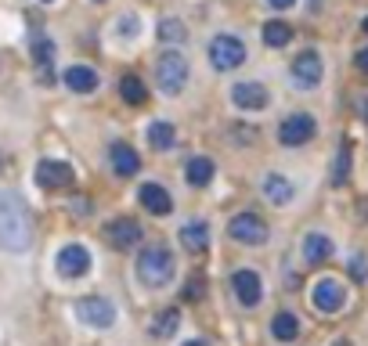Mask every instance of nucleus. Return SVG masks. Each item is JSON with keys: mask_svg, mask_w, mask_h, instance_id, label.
Listing matches in <instances>:
<instances>
[{"mask_svg": "<svg viewBox=\"0 0 368 346\" xmlns=\"http://www.w3.org/2000/svg\"><path fill=\"white\" fill-rule=\"evenodd\" d=\"M120 94H123L127 105H144V98H148V90H144V83L137 76H123L120 80Z\"/></svg>", "mask_w": 368, "mask_h": 346, "instance_id": "nucleus-23", "label": "nucleus"}, {"mask_svg": "<svg viewBox=\"0 0 368 346\" xmlns=\"http://www.w3.org/2000/svg\"><path fill=\"white\" fill-rule=\"evenodd\" d=\"M62 80H65V87L76 90V94H94V90H98V73H94L90 65H69V69L62 73Z\"/></svg>", "mask_w": 368, "mask_h": 346, "instance_id": "nucleus-16", "label": "nucleus"}, {"mask_svg": "<svg viewBox=\"0 0 368 346\" xmlns=\"http://www.w3.org/2000/svg\"><path fill=\"white\" fill-rule=\"evenodd\" d=\"M231 288H235V296H238L242 307H256L260 300H264V281H260L256 271H235Z\"/></svg>", "mask_w": 368, "mask_h": 346, "instance_id": "nucleus-13", "label": "nucleus"}, {"mask_svg": "<svg viewBox=\"0 0 368 346\" xmlns=\"http://www.w3.org/2000/svg\"><path fill=\"white\" fill-rule=\"evenodd\" d=\"M134 26H141V19H134V15H123V19H120V33H123V36H134Z\"/></svg>", "mask_w": 368, "mask_h": 346, "instance_id": "nucleus-30", "label": "nucleus"}, {"mask_svg": "<svg viewBox=\"0 0 368 346\" xmlns=\"http://www.w3.org/2000/svg\"><path fill=\"white\" fill-rule=\"evenodd\" d=\"M112 166H116V173L120 177H134V173L141 169V159H137V152L130 148V145H112Z\"/></svg>", "mask_w": 368, "mask_h": 346, "instance_id": "nucleus-20", "label": "nucleus"}, {"mask_svg": "<svg viewBox=\"0 0 368 346\" xmlns=\"http://www.w3.org/2000/svg\"><path fill=\"white\" fill-rule=\"evenodd\" d=\"M310 296H314V307H318V310L336 314V310H343V303H347V288H343L336 278H322V281H314Z\"/></svg>", "mask_w": 368, "mask_h": 346, "instance_id": "nucleus-10", "label": "nucleus"}, {"mask_svg": "<svg viewBox=\"0 0 368 346\" xmlns=\"http://www.w3.org/2000/svg\"><path fill=\"white\" fill-rule=\"evenodd\" d=\"M347 177H350V148H340V155L332 162V184L340 188V184H347Z\"/></svg>", "mask_w": 368, "mask_h": 346, "instance_id": "nucleus-28", "label": "nucleus"}, {"mask_svg": "<svg viewBox=\"0 0 368 346\" xmlns=\"http://www.w3.org/2000/svg\"><path fill=\"white\" fill-rule=\"evenodd\" d=\"M137 202L152 213V216H167L170 209H174V199H170V192L167 188H159V184H141V192H137Z\"/></svg>", "mask_w": 368, "mask_h": 346, "instance_id": "nucleus-15", "label": "nucleus"}, {"mask_svg": "<svg viewBox=\"0 0 368 346\" xmlns=\"http://www.w3.org/2000/svg\"><path fill=\"white\" fill-rule=\"evenodd\" d=\"M314 130H318V123H314V115H307V112H296V115H289V120L278 127V141H282L285 148H296V145L310 141V137H314Z\"/></svg>", "mask_w": 368, "mask_h": 346, "instance_id": "nucleus-9", "label": "nucleus"}, {"mask_svg": "<svg viewBox=\"0 0 368 346\" xmlns=\"http://www.w3.org/2000/svg\"><path fill=\"white\" fill-rule=\"evenodd\" d=\"M184 181H188L191 188H206L209 181H214V159H206V155L188 159V166H184Z\"/></svg>", "mask_w": 368, "mask_h": 346, "instance_id": "nucleus-18", "label": "nucleus"}, {"mask_svg": "<svg viewBox=\"0 0 368 346\" xmlns=\"http://www.w3.org/2000/svg\"><path fill=\"white\" fill-rule=\"evenodd\" d=\"M181 246H184L188 253H206V246H209V227H206V220H188V224L181 227Z\"/></svg>", "mask_w": 368, "mask_h": 346, "instance_id": "nucleus-17", "label": "nucleus"}, {"mask_svg": "<svg viewBox=\"0 0 368 346\" xmlns=\"http://www.w3.org/2000/svg\"><path fill=\"white\" fill-rule=\"evenodd\" d=\"M0 173H4V155H0Z\"/></svg>", "mask_w": 368, "mask_h": 346, "instance_id": "nucleus-37", "label": "nucleus"}, {"mask_svg": "<svg viewBox=\"0 0 368 346\" xmlns=\"http://www.w3.org/2000/svg\"><path fill=\"white\" fill-rule=\"evenodd\" d=\"M73 310L87 328H112L116 325V307L109 300H101V296H83V300L73 303Z\"/></svg>", "mask_w": 368, "mask_h": 346, "instance_id": "nucleus-5", "label": "nucleus"}, {"mask_svg": "<svg viewBox=\"0 0 368 346\" xmlns=\"http://www.w3.org/2000/svg\"><path fill=\"white\" fill-rule=\"evenodd\" d=\"M40 4H51V0H40Z\"/></svg>", "mask_w": 368, "mask_h": 346, "instance_id": "nucleus-39", "label": "nucleus"}, {"mask_svg": "<svg viewBox=\"0 0 368 346\" xmlns=\"http://www.w3.org/2000/svg\"><path fill=\"white\" fill-rule=\"evenodd\" d=\"M357 69H361V73H368V47H364V51H357Z\"/></svg>", "mask_w": 368, "mask_h": 346, "instance_id": "nucleus-33", "label": "nucleus"}, {"mask_svg": "<svg viewBox=\"0 0 368 346\" xmlns=\"http://www.w3.org/2000/svg\"><path fill=\"white\" fill-rule=\"evenodd\" d=\"M174 137H177V134H174L170 123H152V127H148V141L159 148V152H163V148H174Z\"/></svg>", "mask_w": 368, "mask_h": 346, "instance_id": "nucleus-25", "label": "nucleus"}, {"mask_svg": "<svg viewBox=\"0 0 368 346\" xmlns=\"http://www.w3.org/2000/svg\"><path fill=\"white\" fill-rule=\"evenodd\" d=\"M177 325H181V314H177V310H163V314H155L152 332L159 335V339H167V335H174V332H177Z\"/></svg>", "mask_w": 368, "mask_h": 346, "instance_id": "nucleus-26", "label": "nucleus"}, {"mask_svg": "<svg viewBox=\"0 0 368 346\" xmlns=\"http://www.w3.org/2000/svg\"><path fill=\"white\" fill-rule=\"evenodd\" d=\"M174 271H177V263H174V256H170L167 246H148V249L137 256V281H141L144 288H163V285H170Z\"/></svg>", "mask_w": 368, "mask_h": 346, "instance_id": "nucleus-2", "label": "nucleus"}, {"mask_svg": "<svg viewBox=\"0 0 368 346\" xmlns=\"http://www.w3.org/2000/svg\"><path fill=\"white\" fill-rule=\"evenodd\" d=\"M55 267H58V274H62V278H83V274L90 271V253H87V246H80V242L62 246V249H58Z\"/></svg>", "mask_w": 368, "mask_h": 346, "instance_id": "nucleus-11", "label": "nucleus"}, {"mask_svg": "<svg viewBox=\"0 0 368 346\" xmlns=\"http://www.w3.org/2000/svg\"><path fill=\"white\" fill-rule=\"evenodd\" d=\"M184 346H209V342H206V339H188Z\"/></svg>", "mask_w": 368, "mask_h": 346, "instance_id": "nucleus-35", "label": "nucleus"}, {"mask_svg": "<svg viewBox=\"0 0 368 346\" xmlns=\"http://www.w3.org/2000/svg\"><path fill=\"white\" fill-rule=\"evenodd\" d=\"M325 76V65H322V54L318 51H303L293 58V83L300 90H310V87H318Z\"/></svg>", "mask_w": 368, "mask_h": 346, "instance_id": "nucleus-7", "label": "nucleus"}, {"mask_svg": "<svg viewBox=\"0 0 368 346\" xmlns=\"http://www.w3.org/2000/svg\"><path fill=\"white\" fill-rule=\"evenodd\" d=\"M155 80H159V90L177 98L188 83V58L181 51H163L159 62H155Z\"/></svg>", "mask_w": 368, "mask_h": 346, "instance_id": "nucleus-3", "label": "nucleus"}, {"mask_svg": "<svg viewBox=\"0 0 368 346\" xmlns=\"http://www.w3.org/2000/svg\"><path fill=\"white\" fill-rule=\"evenodd\" d=\"M228 235L235 242H242V246H264L268 242V224H264V216H256V213H238L228 224Z\"/></svg>", "mask_w": 368, "mask_h": 346, "instance_id": "nucleus-6", "label": "nucleus"}, {"mask_svg": "<svg viewBox=\"0 0 368 346\" xmlns=\"http://www.w3.org/2000/svg\"><path fill=\"white\" fill-rule=\"evenodd\" d=\"M184 36H188V29H184L181 19H163V22H159V40H163V43H167V40H170V43H181Z\"/></svg>", "mask_w": 368, "mask_h": 346, "instance_id": "nucleus-27", "label": "nucleus"}, {"mask_svg": "<svg viewBox=\"0 0 368 346\" xmlns=\"http://www.w3.org/2000/svg\"><path fill=\"white\" fill-rule=\"evenodd\" d=\"M271 335L282 339V342H293V339L300 335V321H296V314H275V321H271Z\"/></svg>", "mask_w": 368, "mask_h": 346, "instance_id": "nucleus-22", "label": "nucleus"}, {"mask_svg": "<svg viewBox=\"0 0 368 346\" xmlns=\"http://www.w3.org/2000/svg\"><path fill=\"white\" fill-rule=\"evenodd\" d=\"M350 271H354V278H368V267H364V256H354V260H350Z\"/></svg>", "mask_w": 368, "mask_h": 346, "instance_id": "nucleus-32", "label": "nucleus"}, {"mask_svg": "<svg viewBox=\"0 0 368 346\" xmlns=\"http://www.w3.org/2000/svg\"><path fill=\"white\" fill-rule=\"evenodd\" d=\"M289 40H293V29H289L285 22H278V19H275V22H268V26H264V43H268V47H285Z\"/></svg>", "mask_w": 368, "mask_h": 346, "instance_id": "nucleus-24", "label": "nucleus"}, {"mask_svg": "<svg viewBox=\"0 0 368 346\" xmlns=\"http://www.w3.org/2000/svg\"><path fill=\"white\" fill-rule=\"evenodd\" d=\"M264 195H268L271 206H285V202H293V181H285L282 173H268L264 177Z\"/></svg>", "mask_w": 368, "mask_h": 346, "instance_id": "nucleus-19", "label": "nucleus"}, {"mask_svg": "<svg viewBox=\"0 0 368 346\" xmlns=\"http://www.w3.org/2000/svg\"><path fill=\"white\" fill-rule=\"evenodd\" d=\"M141 235H144L141 224H137V220H130V216H120V220H112L109 227H105V238H109V246H112V249H134Z\"/></svg>", "mask_w": 368, "mask_h": 346, "instance_id": "nucleus-12", "label": "nucleus"}, {"mask_svg": "<svg viewBox=\"0 0 368 346\" xmlns=\"http://www.w3.org/2000/svg\"><path fill=\"white\" fill-rule=\"evenodd\" d=\"M36 184L47 188V192L69 188V184H73V166L62 162V159H40V162H36Z\"/></svg>", "mask_w": 368, "mask_h": 346, "instance_id": "nucleus-8", "label": "nucleus"}, {"mask_svg": "<svg viewBox=\"0 0 368 346\" xmlns=\"http://www.w3.org/2000/svg\"><path fill=\"white\" fill-rule=\"evenodd\" d=\"M231 101L238 105V108H249V112H256V108H264L271 98H268V87L264 83H235L231 87Z\"/></svg>", "mask_w": 368, "mask_h": 346, "instance_id": "nucleus-14", "label": "nucleus"}, {"mask_svg": "<svg viewBox=\"0 0 368 346\" xmlns=\"http://www.w3.org/2000/svg\"><path fill=\"white\" fill-rule=\"evenodd\" d=\"M33 213L19 192H0V249L4 253H29L33 246Z\"/></svg>", "mask_w": 368, "mask_h": 346, "instance_id": "nucleus-1", "label": "nucleus"}, {"mask_svg": "<svg viewBox=\"0 0 368 346\" xmlns=\"http://www.w3.org/2000/svg\"><path fill=\"white\" fill-rule=\"evenodd\" d=\"M303 256H307L310 263H322V260L332 256V242H329L325 235H307V238H303Z\"/></svg>", "mask_w": 368, "mask_h": 346, "instance_id": "nucleus-21", "label": "nucleus"}, {"mask_svg": "<svg viewBox=\"0 0 368 346\" xmlns=\"http://www.w3.org/2000/svg\"><path fill=\"white\" fill-rule=\"evenodd\" d=\"M209 62L221 73H231L246 62V43L238 36H214L209 40Z\"/></svg>", "mask_w": 368, "mask_h": 346, "instance_id": "nucleus-4", "label": "nucleus"}, {"mask_svg": "<svg viewBox=\"0 0 368 346\" xmlns=\"http://www.w3.org/2000/svg\"><path fill=\"white\" fill-rule=\"evenodd\" d=\"M268 4H271V8H278V11H285V8H293V4H296V0H268Z\"/></svg>", "mask_w": 368, "mask_h": 346, "instance_id": "nucleus-34", "label": "nucleus"}, {"mask_svg": "<svg viewBox=\"0 0 368 346\" xmlns=\"http://www.w3.org/2000/svg\"><path fill=\"white\" fill-rule=\"evenodd\" d=\"M361 29H364V33H368V19H364V26H361Z\"/></svg>", "mask_w": 368, "mask_h": 346, "instance_id": "nucleus-38", "label": "nucleus"}, {"mask_svg": "<svg viewBox=\"0 0 368 346\" xmlns=\"http://www.w3.org/2000/svg\"><path fill=\"white\" fill-rule=\"evenodd\" d=\"M332 346H350V342H347V339H340V342H332Z\"/></svg>", "mask_w": 368, "mask_h": 346, "instance_id": "nucleus-36", "label": "nucleus"}, {"mask_svg": "<svg viewBox=\"0 0 368 346\" xmlns=\"http://www.w3.org/2000/svg\"><path fill=\"white\" fill-rule=\"evenodd\" d=\"M184 296H188V300H199V296H202V278H191V281H188Z\"/></svg>", "mask_w": 368, "mask_h": 346, "instance_id": "nucleus-31", "label": "nucleus"}, {"mask_svg": "<svg viewBox=\"0 0 368 346\" xmlns=\"http://www.w3.org/2000/svg\"><path fill=\"white\" fill-rule=\"evenodd\" d=\"M33 58H36V65H40V69H47L51 62H55V43L40 36V40L33 43Z\"/></svg>", "mask_w": 368, "mask_h": 346, "instance_id": "nucleus-29", "label": "nucleus"}]
</instances>
